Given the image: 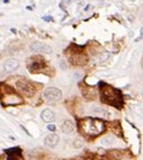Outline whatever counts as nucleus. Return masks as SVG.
<instances>
[{"mask_svg":"<svg viewBox=\"0 0 143 160\" xmlns=\"http://www.w3.org/2000/svg\"><path fill=\"white\" fill-rule=\"evenodd\" d=\"M100 92H101V100L103 102L114 105L116 107H121V105H122V95H121L120 90H117L116 88H113V87L108 86L106 83H101Z\"/></svg>","mask_w":143,"mask_h":160,"instance_id":"1","label":"nucleus"},{"mask_svg":"<svg viewBox=\"0 0 143 160\" xmlns=\"http://www.w3.org/2000/svg\"><path fill=\"white\" fill-rule=\"evenodd\" d=\"M81 129L89 135H99L105 130V124L98 118H86L81 123Z\"/></svg>","mask_w":143,"mask_h":160,"instance_id":"2","label":"nucleus"},{"mask_svg":"<svg viewBox=\"0 0 143 160\" xmlns=\"http://www.w3.org/2000/svg\"><path fill=\"white\" fill-rule=\"evenodd\" d=\"M17 87L18 88L23 92V94H25L26 96H33V95L35 94V92H36V89H35V87L32 85L29 81H27V80L25 79H20L17 81Z\"/></svg>","mask_w":143,"mask_h":160,"instance_id":"3","label":"nucleus"},{"mask_svg":"<svg viewBox=\"0 0 143 160\" xmlns=\"http://www.w3.org/2000/svg\"><path fill=\"white\" fill-rule=\"evenodd\" d=\"M44 98L47 102H57V100H60L62 98V92L57 88L50 87V88H46L44 90Z\"/></svg>","mask_w":143,"mask_h":160,"instance_id":"4","label":"nucleus"},{"mask_svg":"<svg viewBox=\"0 0 143 160\" xmlns=\"http://www.w3.org/2000/svg\"><path fill=\"white\" fill-rule=\"evenodd\" d=\"M31 50L33 52H36V53H45V54H50L53 51V49L50 45H47L45 43H38V42L32 44Z\"/></svg>","mask_w":143,"mask_h":160,"instance_id":"5","label":"nucleus"},{"mask_svg":"<svg viewBox=\"0 0 143 160\" xmlns=\"http://www.w3.org/2000/svg\"><path fill=\"white\" fill-rule=\"evenodd\" d=\"M19 67V62L17 59H8L3 63V70L6 72H12Z\"/></svg>","mask_w":143,"mask_h":160,"instance_id":"6","label":"nucleus"},{"mask_svg":"<svg viewBox=\"0 0 143 160\" xmlns=\"http://www.w3.org/2000/svg\"><path fill=\"white\" fill-rule=\"evenodd\" d=\"M31 63L28 64L31 71H34V70H40L41 68H43L45 66V61L42 58H33L31 59Z\"/></svg>","mask_w":143,"mask_h":160,"instance_id":"7","label":"nucleus"},{"mask_svg":"<svg viewBox=\"0 0 143 160\" xmlns=\"http://www.w3.org/2000/svg\"><path fill=\"white\" fill-rule=\"evenodd\" d=\"M59 141H60V138H59L57 134H54V133H51V134L46 135V138L44 139L45 146L49 147V148H54V147H57Z\"/></svg>","mask_w":143,"mask_h":160,"instance_id":"8","label":"nucleus"},{"mask_svg":"<svg viewBox=\"0 0 143 160\" xmlns=\"http://www.w3.org/2000/svg\"><path fill=\"white\" fill-rule=\"evenodd\" d=\"M41 117H42V120H43L44 122L50 123V122H53V121L55 120V113L52 111V109L46 108L41 113Z\"/></svg>","mask_w":143,"mask_h":160,"instance_id":"9","label":"nucleus"},{"mask_svg":"<svg viewBox=\"0 0 143 160\" xmlns=\"http://www.w3.org/2000/svg\"><path fill=\"white\" fill-rule=\"evenodd\" d=\"M61 130H62L63 133L69 134V133L73 132V130H75V123H73L71 120L63 121V123L61 124Z\"/></svg>","mask_w":143,"mask_h":160,"instance_id":"10","label":"nucleus"},{"mask_svg":"<svg viewBox=\"0 0 143 160\" xmlns=\"http://www.w3.org/2000/svg\"><path fill=\"white\" fill-rule=\"evenodd\" d=\"M115 143H116V139L113 134H109V135H106L101 139V144L105 147H112L114 146Z\"/></svg>","mask_w":143,"mask_h":160,"instance_id":"11","label":"nucleus"},{"mask_svg":"<svg viewBox=\"0 0 143 160\" xmlns=\"http://www.w3.org/2000/svg\"><path fill=\"white\" fill-rule=\"evenodd\" d=\"M73 60V63L75 64H78V66H82L85 63H87V57L82 53H79V54L75 55V58L72 59Z\"/></svg>","mask_w":143,"mask_h":160,"instance_id":"12","label":"nucleus"},{"mask_svg":"<svg viewBox=\"0 0 143 160\" xmlns=\"http://www.w3.org/2000/svg\"><path fill=\"white\" fill-rule=\"evenodd\" d=\"M91 113L95 115H98V116H106V115L108 114L107 109H106L105 107H100V106L95 107V108H91Z\"/></svg>","mask_w":143,"mask_h":160,"instance_id":"13","label":"nucleus"},{"mask_svg":"<svg viewBox=\"0 0 143 160\" xmlns=\"http://www.w3.org/2000/svg\"><path fill=\"white\" fill-rule=\"evenodd\" d=\"M73 146H75L76 148H80V147L83 146V141L81 140V139H79V138H77V139H75V143H73Z\"/></svg>","mask_w":143,"mask_h":160,"instance_id":"14","label":"nucleus"},{"mask_svg":"<svg viewBox=\"0 0 143 160\" xmlns=\"http://www.w3.org/2000/svg\"><path fill=\"white\" fill-rule=\"evenodd\" d=\"M8 160H24L23 158H22V156H20V153H17L16 156L14 154V158L12 157V156H9Z\"/></svg>","mask_w":143,"mask_h":160,"instance_id":"15","label":"nucleus"},{"mask_svg":"<svg viewBox=\"0 0 143 160\" xmlns=\"http://www.w3.org/2000/svg\"><path fill=\"white\" fill-rule=\"evenodd\" d=\"M47 129H49L50 131L53 132V131H55V126L53 125V124H49V125H47Z\"/></svg>","mask_w":143,"mask_h":160,"instance_id":"16","label":"nucleus"},{"mask_svg":"<svg viewBox=\"0 0 143 160\" xmlns=\"http://www.w3.org/2000/svg\"><path fill=\"white\" fill-rule=\"evenodd\" d=\"M141 33H142V35H141L140 37H137L136 40H135V42H137V41H140L141 38H142V37H143V28H141Z\"/></svg>","mask_w":143,"mask_h":160,"instance_id":"17","label":"nucleus"},{"mask_svg":"<svg viewBox=\"0 0 143 160\" xmlns=\"http://www.w3.org/2000/svg\"><path fill=\"white\" fill-rule=\"evenodd\" d=\"M43 19L44 20H51V22H52V20H53V18H52V17H43Z\"/></svg>","mask_w":143,"mask_h":160,"instance_id":"18","label":"nucleus"}]
</instances>
